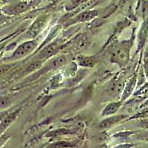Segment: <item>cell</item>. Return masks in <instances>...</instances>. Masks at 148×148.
<instances>
[{
    "label": "cell",
    "instance_id": "cell-15",
    "mask_svg": "<svg viewBox=\"0 0 148 148\" xmlns=\"http://www.w3.org/2000/svg\"><path fill=\"white\" fill-rule=\"evenodd\" d=\"M68 145H70L69 143H65V142H64V143H58V144H55L54 145V147H68Z\"/></svg>",
    "mask_w": 148,
    "mask_h": 148
},
{
    "label": "cell",
    "instance_id": "cell-2",
    "mask_svg": "<svg viewBox=\"0 0 148 148\" xmlns=\"http://www.w3.org/2000/svg\"><path fill=\"white\" fill-rule=\"evenodd\" d=\"M129 56V46L127 45H120L113 50L112 59L113 62L120 65H125Z\"/></svg>",
    "mask_w": 148,
    "mask_h": 148
},
{
    "label": "cell",
    "instance_id": "cell-5",
    "mask_svg": "<svg viewBox=\"0 0 148 148\" xmlns=\"http://www.w3.org/2000/svg\"><path fill=\"white\" fill-rule=\"evenodd\" d=\"M98 15L97 10H90V11H84L79 14L77 16L73 18V21L74 22H86L89 21L94 18L95 16Z\"/></svg>",
    "mask_w": 148,
    "mask_h": 148
},
{
    "label": "cell",
    "instance_id": "cell-10",
    "mask_svg": "<svg viewBox=\"0 0 148 148\" xmlns=\"http://www.w3.org/2000/svg\"><path fill=\"white\" fill-rule=\"evenodd\" d=\"M78 61L80 65L84 66V67H92L95 64V59L92 57H89V56H80L78 58Z\"/></svg>",
    "mask_w": 148,
    "mask_h": 148
},
{
    "label": "cell",
    "instance_id": "cell-1",
    "mask_svg": "<svg viewBox=\"0 0 148 148\" xmlns=\"http://www.w3.org/2000/svg\"><path fill=\"white\" fill-rule=\"evenodd\" d=\"M36 46L37 43L34 40L25 42L17 47L14 53L12 56V59L17 60V59H20L25 57L26 56L31 53L35 50Z\"/></svg>",
    "mask_w": 148,
    "mask_h": 148
},
{
    "label": "cell",
    "instance_id": "cell-11",
    "mask_svg": "<svg viewBox=\"0 0 148 148\" xmlns=\"http://www.w3.org/2000/svg\"><path fill=\"white\" fill-rule=\"evenodd\" d=\"M87 0H71L69 3L67 4V5L66 6V8L68 10H73V8L79 6V5H81V4L85 2Z\"/></svg>",
    "mask_w": 148,
    "mask_h": 148
},
{
    "label": "cell",
    "instance_id": "cell-14",
    "mask_svg": "<svg viewBox=\"0 0 148 148\" xmlns=\"http://www.w3.org/2000/svg\"><path fill=\"white\" fill-rule=\"evenodd\" d=\"M10 66L11 65H10V64H5V65L0 66V76H2V74L5 73L10 68Z\"/></svg>",
    "mask_w": 148,
    "mask_h": 148
},
{
    "label": "cell",
    "instance_id": "cell-4",
    "mask_svg": "<svg viewBox=\"0 0 148 148\" xmlns=\"http://www.w3.org/2000/svg\"><path fill=\"white\" fill-rule=\"evenodd\" d=\"M17 113H18V111L10 113L8 114L7 116H5L2 120H0L1 121V122H0V135L2 134L5 130L7 129L8 127L10 126V124L16 119Z\"/></svg>",
    "mask_w": 148,
    "mask_h": 148
},
{
    "label": "cell",
    "instance_id": "cell-8",
    "mask_svg": "<svg viewBox=\"0 0 148 148\" xmlns=\"http://www.w3.org/2000/svg\"><path fill=\"white\" fill-rule=\"evenodd\" d=\"M125 118V116L124 115H120V116H113V117H110V118H108L107 119L104 120L100 124V127L103 128H108L110 127H111L113 125H114L115 123L118 122V121H121L124 119Z\"/></svg>",
    "mask_w": 148,
    "mask_h": 148
},
{
    "label": "cell",
    "instance_id": "cell-13",
    "mask_svg": "<svg viewBox=\"0 0 148 148\" xmlns=\"http://www.w3.org/2000/svg\"><path fill=\"white\" fill-rule=\"evenodd\" d=\"M27 8V4L21 3V4H19V5H18L16 8L15 10H16V13H18V12L24 11V10H26Z\"/></svg>",
    "mask_w": 148,
    "mask_h": 148
},
{
    "label": "cell",
    "instance_id": "cell-16",
    "mask_svg": "<svg viewBox=\"0 0 148 148\" xmlns=\"http://www.w3.org/2000/svg\"><path fill=\"white\" fill-rule=\"evenodd\" d=\"M0 120H1V119H0Z\"/></svg>",
    "mask_w": 148,
    "mask_h": 148
},
{
    "label": "cell",
    "instance_id": "cell-7",
    "mask_svg": "<svg viewBox=\"0 0 148 148\" xmlns=\"http://www.w3.org/2000/svg\"><path fill=\"white\" fill-rule=\"evenodd\" d=\"M66 62H67V59H66L65 56H60L56 57L55 59L51 61L50 63L47 64V67L48 68V70L57 69L59 67H62L63 65H64L66 64Z\"/></svg>",
    "mask_w": 148,
    "mask_h": 148
},
{
    "label": "cell",
    "instance_id": "cell-6",
    "mask_svg": "<svg viewBox=\"0 0 148 148\" xmlns=\"http://www.w3.org/2000/svg\"><path fill=\"white\" fill-rule=\"evenodd\" d=\"M58 48H59V45L56 44V43H53V44L50 45L45 47V48L39 53V58L40 59H43L50 57V56H51L53 54L55 53V52H56Z\"/></svg>",
    "mask_w": 148,
    "mask_h": 148
},
{
    "label": "cell",
    "instance_id": "cell-9",
    "mask_svg": "<svg viewBox=\"0 0 148 148\" xmlns=\"http://www.w3.org/2000/svg\"><path fill=\"white\" fill-rule=\"evenodd\" d=\"M121 102L110 103V104H108L106 108H104L102 112V115L103 116H110V115L113 114L118 110V109L121 107Z\"/></svg>",
    "mask_w": 148,
    "mask_h": 148
},
{
    "label": "cell",
    "instance_id": "cell-12",
    "mask_svg": "<svg viewBox=\"0 0 148 148\" xmlns=\"http://www.w3.org/2000/svg\"><path fill=\"white\" fill-rule=\"evenodd\" d=\"M11 104V100L7 96L0 97V109H3L9 107Z\"/></svg>",
    "mask_w": 148,
    "mask_h": 148
},
{
    "label": "cell",
    "instance_id": "cell-3",
    "mask_svg": "<svg viewBox=\"0 0 148 148\" xmlns=\"http://www.w3.org/2000/svg\"><path fill=\"white\" fill-rule=\"evenodd\" d=\"M46 22V17L41 16L34 22L31 27L27 31L26 36L27 37H34L40 32V30L43 28Z\"/></svg>",
    "mask_w": 148,
    "mask_h": 148
}]
</instances>
